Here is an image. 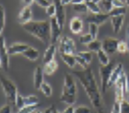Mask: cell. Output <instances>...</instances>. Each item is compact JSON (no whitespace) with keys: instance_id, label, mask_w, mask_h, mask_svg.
Wrapping results in <instances>:
<instances>
[{"instance_id":"40","label":"cell","mask_w":129,"mask_h":113,"mask_svg":"<svg viewBox=\"0 0 129 113\" xmlns=\"http://www.w3.org/2000/svg\"><path fill=\"white\" fill-rule=\"evenodd\" d=\"M76 60L77 64H79L80 67H82L83 69H87V68H88L89 64H87L85 60H84L82 57H80V56H78V54L76 55Z\"/></svg>"},{"instance_id":"21","label":"cell","mask_w":129,"mask_h":113,"mask_svg":"<svg viewBox=\"0 0 129 113\" xmlns=\"http://www.w3.org/2000/svg\"><path fill=\"white\" fill-rule=\"evenodd\" d=\"M124 21V16H119L111 18V23H112V28L114 33H119L122 28L123 24Z\"/></svg>"},{"instance_id":"7","label":"cell","mask_w":129,"mask_h":113,"mask_svg":"<svg viewBox=\"0 0 129 113\" xmlns=\"http://www.w3.org/2000/svg\"><path fill=\"white\" fill-rule=\"evenodd\" d=\"M76 51V47L73 39H71L68 36H63L60 41V54H75Z\"/></svg>"},{"instance_id":"49","label":"cell","mask_w":129,"mask_h":113,"mask_svg":"<svg viewBox=\"0 0 129 113\" xmlns=\"http://www.w3.org/2000/svg\"><path fill=\"white\" fill-rule=\"evenodd\" d=\"M61 4H63V6H66L67 4L71 3L72 0H61Z\"/></svg>"},{"instance_id":"26","label":"cell","mask_w":129,"mask_h":113,"mask_svg":"<svg viewBox=\"0 0 129 113\" xmlns=\"http://www.w3.org/2000/svg\"><path fill=\"white\" fill-rule=\"evenodd\" d=\"M97 54H98V60H99V62L100 64V65L105 66V65H107L108 64L110 63L108 54L105 52L103 49H100L97 53Z\"/></svg>"},{"instance_id":"39","label":"cell","mask_w":129,"mask_h":113,"mask_svg":"<svg viewBox=\"0 0 129 113\" xmlns=\"http://www.w3.org/2000/svg\"><path fill=\"white\" fill-rule=\"evenodd\" d=\"M121 113H129V101L123 100L120 104Z\"/></svg>"},{"instance_id":"3","label":"cell","mask_w":129,"mask_h":113,"mask_svg":"<svg viewBox=\"0 0 129 113\" xmlns=\"http://www.w3.org/2000/svg\"><path fill=\"white\" fill-rule=\"evenodd\" d=\"M77 86L72 74L66 73L64 75L62 93L60 100L68 105H73L76 102Z\"/></svg>"},{"instance_id":"30","label":"cell","mask_w":129,"mask_h":113,"mask_svg":"<svg viewBox=\"0 0 129 113\" xmlns=\"http://www.w3.org/2000/svg\"><path fill=\"white\" fill-rule=\"evenodd\" d=\"M73 9L76 12L80 13V14H85V13H87V11H89L85 2L77 4H73Z\"/></svg>"},{"instance_id":"52","label":"cell","mask_w":129,"mask_h":113,"mask_svg":"<svg viewBox=\"0 0 129 113\" xmlns=\"http://www.w3.org/2000/svg\"><path fill=\"white\" fill-rule=\"evenodd\" d=\"M92 1H93L94 2H95V3H98L99 4L100 2H101L102 0H92Z\"/></svg>"},{"instance_id":"36","label":"cell","mask_w":129,"mask_h":113,"mask_svg":"<svg viewBox=\"0 0 129 113\" xmlns=\"http://www.w3.org/2000/svg\"><path fill=\"white\" fill-rule=\"evenodd\" d=\"M78 56H80V57H82L84 60L86 61V62L87 64H90L92 60V54L91 52H87V51H81L77 54Z\"/></svg>"},{"instance_id":"44","label":"cell","mask_w":129,"mask_h":113,"mask_svg":"<svg viewBox=\"0 0 129 113\" xmlns=\"http://www.w3.org/2000/svg\"><path fill=\"white\" fill-rule=\"evenodd\" d=\"M113 7H126L125 4L121 0H113Z\"/></svg>"},{"instance_id":"42","label":"cell","mask_w":129,"mask_h":113,"mask_svg":"<svg viewBox=\"0 0 129 113\" xmlns=\"http://www.w3.org/2000/svg\"><path fill=\"white\" fill-rule=\"evenodd\" d=\"M120 104L118 102H114L113 107H112V111L110 113H121V108H120Z\"/></svg>"},{"instance_id":"1","label":"cell","mask_w":129,"mask_h":113,"mask_svg":"<svg viewBox=\"0 0 129 113\" xmlns=\"http://www.w3.org/2000/svg\"><path fill=\"white\" fill-rule=\"evenodd\" d=\"M72 74L82 85L96 112L105 113L101 93L92 69L88 67L83 70L73 71Z\"/></svg>"},{"instance_id":"37","label":"cell","mask_w":129,"mask_h":113,"mask_svg":"<svg viewBox=\"0 0 129 113\" xmlns=\"http://www.w3.org/2000/svg\"><path fill=\"white\" fill-rule=\"evenodd\" d=\"M46 13L50 18L54 17L56 15V8L54 4H51L48 7L45 8Z\"/></svg>"},{"instance_id":"35","label":"cell","mask_w":129,"mask_h":113,"mask_svg":"<svg viewBox=\"0 0 129 113\" xmlns=\"http://www.w3.org/2000/svg\"><path fill=\"white\" fill-rule=\"evenodd\" d=\"M99 25L94 24V23H89L88 25V30L89 33L92 35L93 39H97L98 34V30H99Z\"/></svg>"},{"instance_id":"27","label":"cell","mask_w":129,"mask_h":113,"mask_svg":"<svg viewBox=\"0 0 129 113\" xmlns=\"http://www.w3.org/2000/svg\"><path fill=\"white\" fill-rule=\"evenodd\" d=\"M99 5L101 8L102 11H104V13H107L112 10L113 8V0H102L99 3Z\"/></svg>"},{"instance_id":"47","label":"cell","mask_w":129,"mask_h":113,"mask_svg":"<svg viewBox=\"0 0 129 113\" xmlns=\"http://www.w3.org/2000/svg\"><path fill=\"white\" fill-rule=\"evenodd\" d=\"M23 3L24 4L25 6H30L34 0H22Z\"/></svg>"},{"instance_id":"14","label":"cell","mask_w":129,"mask_h":113,"mask_svg":"<svg viewBox=\"0 0 129 113\" xmlns=\"http://www.w3.org/2000/svg\"><path fill=\"white\" fill-rule=\"evenodd\" d=\"M30 21H32V10L30 6H25L18 14V21L23 25Z\"/></svg>"},{"instance_id":"15","label":"cell","mask_w":129,"mask_h":113,"mask_svg":"<svg viewBox=\"0 0 129 113\" xmlns=\"http://www.w3.org/2000/svg\"><path fill=\"white\" fill-rule=\"evenodd\" d=\"M123 67L121 63H119L114 69L112 71V75L110 76L109 81L108 83V88H111L112 86H114L115 83L118 81L120 77L121 76L123 72Z\"/></svg>"},{"instance_id":"51","label":"cell","mask_w":129,"mask_h":113,"mask_svg":"<svg viewBox=\"0 0 129 113\" xmlns=\"http://www.w3.org/2000/svg\"><path fill=\"white\" fill-rule=\"evenodd\" d=\"M124 2L126 4V6L128 7V8L129 9V0H124Z\"/></svg>"},{"instance_id":"8","label":"cell","mask_w":129,"mask_h":113,"mask_svg":"<svg viewBox=\"0 0 129 113\" xmlns=\"http://www.w3.org/2000/svg\"><path fill=\"white\" fill-rule=\"evenodd\" d=\"M0 64L1 67L4 71H7L9 67V54L8 52V48L6 47L5 40L2 35H0Z\"/></svg>"},{"instance_id":"16","label":"cell","mask_w":129,"mask_h":113,"mask_svg":"<svg viewBox=\"0 0 129 113\" xmlns=\"http://www.w3.org/2000/svg\"><path fill=\"white\" fill-rule=\"evenodd\" d=\"M44 71L43 68L41 67H37L35 68L33 76V83L34 87L37 90H40L41 86L44 82Z\"/></svg>"},{"instance_id":"4","label":"cell","mask_w":129,"mask_h":113,"mask_svg":"<svg viewBox=\"0 0 129 113\" xmlns=\"http://www.w3.org/2000/svg\"><path fill=\"white\" fill-rule=\"evenodd\" d=\"M1 86L3 90L5 97L9 102L16 105V98L18 95L17 87L14 84L13 81L8 78L7 76L2 75L1 76Z\"/></svg>"},{"instance_id":"19","label":"cell","mask_w":129,"mask_h":113,"mask_svg":"<svg viewBox=\"0 0 129 113\" xmlns=\"http://www.w3.org/2000/svg\"><path fill=\"white\" fill-rule=\"evenodd\" d=\"M56 48L55 45L50 44L47 47V48L46 49L44 52L43 57H42V62L44 63V64L54 60V55L56 54Z\"/></svg>"},{"instance_id":"6","label":"cell","mask_w":129,"mask_h":113,"mask_svg":"<svg viewBox=\"0 0 129 113\" xmlns=\"http://www.w3.org/2000/svg\"><path fill=\"white\" fill-rule=\"evenodd\" d=\"M115 102L119 103L124 100L125 95L127 94L128 90V76L123 72L121 76L115 83Z\"/></svg>"},{"instance_id":"11","label":"cell","mask_w":129,"mask_h":113,"mask_svg":"<svg viewBox=\"0 0 129 113\" xmlns=\"http://www.w3.org/2000/svg\"><path fill=\"white\" fill-rule=\"evenodd\" d=\"M53 4H54L56 8L55 17L61 30H63L66 21V12H65L64 6L61 4V0H53Z\"/></svg>"},{"instance_id":"46","label":"cell","mask_w":129,"mask_h":113,"mask_svg":"<svg viewBox=\"0 0 129 113\" xmlns=\"http://www.w3.org/2000/svg\"><path fill=\"white\" fill-rule=\"evenodd\" d=\"M54 105H51L50 107H47V109H46L42 113H53V109H54Z\"/></svg>"},{"instance_id":"9","label":"cell","mask_w":129,"mask_h":113,"mask_svg":"<svg viewBox=\"0 0 129 113\" xmlns=\"http://www.w3.org/2000/svg\"><path fill=\"white\" fill-rule=\"evenodd\" d=\"M39 98L35 95H30L26 97L22 96L18 94L16 98V105L18 109L23 107L26 105H38Z\"/></svg>"},{"instance_id":"18","label":"cell","mask_w":129,"mask_h":113,"mask_svg":"<svg viewBox=\"0 0 129 113\" xmlns=\"http://www.w3.org/2000/svg\"><path fill=\"white\" fill-rule=\"evenodd\" d=\"M70 30L74 34H78L83 31V23L80 18L73 17L70 21Z\"/></svg>"},{"instance_id":"43","label":"cell","mask_w":129,"mask_h":113,"mask_svg":"<svg viewBox=\"0 0 129 113\" xmlns=\"http://www.w3.org/2000/svg\"><path fill=\"white\" fill-rule=\"evenodd\" d=\"M0 113H11V108L9 105H4L1 109H0Z\"/></svg>"},{"instance_id":"2","label":"cell","mask_w":129,"mask_h":113,"mask_svg":"<svg viewBox=\"0 0 129 113\" xmlns=\"http://www.w3.org/2000/svg\"><path fill=\"white\" fill-rule=\"evenodd\" d=\"M25 31L45 44L51 42V25L48 21H30L22 25Z\"/></svg>"},{"instance_id":"17","label":"cell","mask_w":129,"mask_h":113,"mask_svg":"<svg viewBox=\"0 0 129 113\" xmlns=\"http://www.w3.org/2000/svg\"><path fill=\"white\" fill-rule=\"evenodd\" d=\"M29 47V45L23 43H14L8 47V52L10 55L23 54Z\"/></svg>"},{"instance_id":"54","label":"cell","mask_w":129,"mask_h":113,"mask_svg":"<svg viewBox=\"0 0 129 113\" xmlns=\"http://www.w3.org/2000/svg\"><path fill=\"white\" fill-rule=\"evenodd\" d=\"M85 2H90L91 0H85Z\"/></svg>"},{"instance_id":"25","label":"cell","mask_w":129,"mask_h":113,"mask_svg":"<svg viewBox=\"0 0 129 113\" xmlns=\"http://www.w3.org/2000/svg\"><path fill=\"white\" fill-rule=\"evenodd\" d=\"M126 7H113L112 9L108 13L110 18L114 17V16H125L126 14Z\"/></svg>"},{"instance_id":"48","label":"cell","mask_w":129,"mask_h":113,"mask_svg":"<svg viewBox=\"0 0 129 113\" xmlns=\"http://www.w3.org/2000/svg\"><path fill=\"white\" fill-rule=\"evenodd\" d=\"M85 2V0H72V2L71 3L73 4H81Z\"/></svg>"},{"instance_id":"45","label":"cell","mask_w":129,"mask_h":113,"mask_svg":"<svg viewBox=\"0 0 129 113\" xmlns=\"http://www.w3.org/2000/svg\"><path fill=\"white\" fill-rule=\"evenodd\" d=\"M61 113H74V108L72 105H69Z\"/></svg>"},{"instance_id":"10","label":"cell","mask_w":129,"mask_h":113,"mask_svg":"<svg viewBox=\"0 0 129 113\" xmlns=\"http://www.w3.org/2000/svg\"><path fill=\"white\" fill-rule=\"evenodd\" d=\"M119 40L112 37H108L103 40L102 41V47L103 49L107 54H114L117 52V47Z\"/></svg>"},{"instance_id":"31","label":"cell","mask_w":129,"mask_h":113,"mask_svg":"<svg viewBox=\"0 0 129 113\" xmlns=\"http://www.w3.org/2000/svg\"><path fill=\"white\" fill-rule=\"evenodd\" d=\"M39 107L38 105H26L24 106L21 109H18L16 113H34L38 110V108Z\"/></svg>"},{"instance_id":"29","label":"cell","mask_w":129,"mask_h":113,"mask_svg":"<svg viewBox=\"0 0 129 113\" xmlns=\"http://www.w3.org/2000/svg\"><path fill=\"white\" fill-rule=\"evenodd\" d=\"M40 90L43 93V95H45L47 98H49L52 95V88L51 87V86L47 82H45V81L43 82Z\"/></svg>"},{"instance_id":"24","label":"cell","mask_w":129,"mask_h":113,"mask_svg":"<svg viewBox=\"0 0 129 113\" xmlns=\"http://www.w3.org/2000/svg\"><path fill=\"white\" fill-rule=\"evenodd\" d=\"M87 49L91 52L98 53L102 47V42L98 39H94L88 45H87Z\"/></svg>"},{"instance_id":"12","label":"cell","mask_w":129,"mask_h":113,"mask_svg":"<svg viewBox=\"0 0 129 113\" xmlns=\"http://www.w3.org/2000/svg\"><path fill=\"white\" fill-rule=\"evenodd\" d=\"M110 18L109 15L107 13H99V14H92L91 13L86 18V22L89 23H94V24L100 25L105 23L106 21Z\"/></svg>"},{"instance_id":"38","label":"cell","mask_w":129,"mask_h":113,"mask_svg":"<svg viewBox=\"0 0 129 113\" xmlns=\"http://www.w3.org/2000/svg\"><path fill=\"white\" fill-rule=\"evenodd\" d=\"M74 113H91V110L87 106L80 105L74 108Z\"/></svg>"},{"instance_id":"13","label":"cell","mask_w":129,"mask_h":113,"mask_svg":"<svg viewBox=\"0 0 129 113\" xmlns=\"http://www.w3.org/2000/svg\"><path fill=\"white\" fill-rule=\"evenodd\" d=\"M50 25H51V44L54 45L60 38L62 30L58 23L55 16L51 18Z\"/></svg>"},{"instance_id":"55","label":"cell","mask_w":129,"mask_h":113,"mask_svg":"<svg viewBox=\"0 0 129 113\" xmlns=\"http://www.w3.org/2000/svg\"><path fill=\"white\" fill-rule=\"evenodd\" d=\"M128 101H129V100H128Z\"/></svg>"},{"instance_id":"5","label":"cell","mask_w":129,"mask_h":113,"mask_svg":"<svg viewBox=\"0 0 129 113\" xmlns=\"http://www.w3.org/2000/svg\"><path fill=\"white\" fill-rule=\"evenodd\" d=\"M114 61L110 62V63L107 65L102 66L100 65L99 69V73L100 76V82H101V91L102 93H105L108 88V83L110 76L114 67H115Z\"/></svg>"},{"instance_id":"33","label":"cell","mask_w":129,"mask_h":113,"mask_svg":"<svg viewBox=\"0 0 129 113\" xmlns=\"http://www.w3.org/2000/svg\"><path fill=\"white\" fill-rule=\"evenodd\" d=\"M0 35H2L5 26V9H4L2 5L0 7Z\"/></svg>"},{"instance_id":"20","label":"cell","mask_w":129,"mask_h":113,"mask_svg":"<svg viewBox=\"0 0 129 113\" xmlns=\"http://www.w3.org/2000/svg\"><path fill=\"white\" fill-rule=\"evenodd\" d=\"M58 67H59V64L57 62V61L55 60L45 64L44 67H43L44 74L47 75V76L52 75L58 69Z\"/></svg>"},{"instance_id":"22","label":"cell","mask_w":129,"mask_h":113,"mask_svg":"<svg viewBox=\"0 0 129 113\" xmlns=\"http://www.w3.org/2000/svg\"><path fill=\"white\" fill-rule=\"evenodd\" d=\"M23 55L26 59H28V60L32 61V62H34V61H36L39 58L40 53H39V51L38 49H36L34 47H33L29 46V47H28V49L23 53Z\"/></svg>"},{"instance_id":"53","label":"cell","mask_w":129,"mask_h":113,"mask_svg":"<svg viewBox=\"0 0 129 113\" xmlns=\"http://www.w3.org/2000/svg\"><path fill=\"white\" fill-rule=\"evenodd\" d=\"M34 113H42V112H41V111H40V110H38H38H36V111H35Z\"/></svg>"},{"instance_id":"34","label":"cell","mask_w":129,"mask_h":113,"mask_svg":"<svg viewBox=\"0 0 129 113\" xmlns=\"http://www.w3.org/2000/svg\"><path fill=\"white\" fill-rule=\"evenodd\" d=\"M94 39L92 37L90 33H86L84 35H80L79 37V42L82 45H88L90 42H92Z\"/></svg>"},{"instance_id":"50","label":"cell","mask_w":129,"mask_h":113,"mask_svg":"<svg viewBox=\"0 0 129 113\" xmlns=\"http://www.w3.org/2000/svg\"><path fill=\"white\" fill-rule=\"evenodd\" d=\"M53 113H61L59 112L58 110H57V109H56V107H55V106L54 107V109H53Z\"/></svg>"},{"instance_id":"41","label":"cell","mask_w":129,"mask_h":113,"mask_svg":"<svg viewBox=\"0 0 129 113\" xmlns=\"http://www.w3.org/2000/svg\"><path fill=\"white\" fill-rule=\"evenodd\" d=\"M35 3L37 4L38 6L43 8H47L49 5H50L51 4L49 2L48 0H34Z\"/></svg>"},{"instance_id":"32","label":"cell","mask_w":129,"mask_h":113,"mask_svg":"<svg viewBox=\"0 0 129 113\" xmlns=\"http://www.w3.org/2000/svg\"><path fill=\"white\" fill-rule=\"evenodd\" d=\"M128 43H126L123 40H119V44H118V47H117V52L120 54H126L128 52Z\"/></svg>"},{"instance_id":"23","label":"cell","mask_w":129,"mask_h":113,"mask_svg":"<svg viewBox=\"0 0 129 113\" xmlns=\"http://www.w3.org/2000/svg\"><path fill=\"white\" fill-rule=\"evenodd\" d=\"M61 58L65 64L68 67L72 69L75 67L77 64L76 60V55L74 54H60Z\"/></svg>"},{"instance_id":"28","label":"cell","mask_w":129,"mask_h":113,"mask_svg":"<svg viewBox=\"0 0 129 113\" xmlns=\"http://www.w3.org/2000/svg\"><path fill=\"white\" fill-rule=\"evenodd\" d=\"M86 5H87L88 10L90 11L92 14H99V13H102V9L99 4L95 3L93 1H90V2H85Z\"/></svg>"}]
</instances>
